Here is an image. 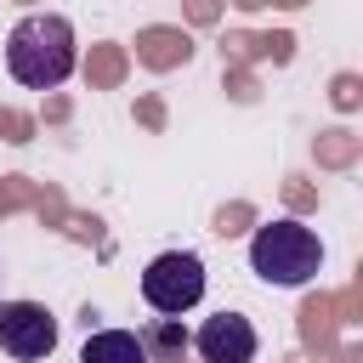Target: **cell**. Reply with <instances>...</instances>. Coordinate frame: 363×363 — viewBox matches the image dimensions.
<instances>
[{
    "label": "cell",
    "mask_w": 363,
    "mask_h": 363,
    "mask_svg": "<svg viewBox=\"0 0 363 363\" xmlns=\"http://www.w3.org/2000/svg\"><path fill=\"white\" fill-rule=\"evenodd\" d=\"M0 352L17 363H40L57 352V318L40 301H0Z\"/></svg>",
    "instance_id": "cell-4"
},
{
    "label": "cell",
    "mask_w": 363,
    "mask_h": 363,
    "mask_svg": "<svg viewBox=\"0 0 363 363\" xmlns=\"http://www.w3.org/2000/svg\"><path fill=\"white\" fill-rule=\"evenodd\" d=\"M142 301L159 318H182L204 301V261L193 250H164L142 267Z\"/></svg>",
    "instance_id": "cell-3"
},
{
    "label": "cell",
    "mask_w": 363,
    "mask_h": 363,
    "mask_svg": "<svg viewBox=\"0 0 363 363\" xmlns=\"http://www.w3.org/2000/svg\"><path fill=\"white\" fill-rule=\"evenodd\" d=\"M255 346H261V335L244 312H216L193 329V352L204 363H255Z\"/></svg>",
    "instance_id": "cell-5"
},
{
    "label": "cell",
    "mask_w": 363,
    "mask_h": 363,
    "mask_svg": "<svg viewBox=\"0 0 363 363\" xmlns=\"http://www.w3.org/2000/svg\"><path fill=\"white\" fill-rule=\"evenodd\" d=\"M79 62V40H74V23L57 17V11H28L11 34H6V68L17 85L28 91H51L74 74Z\"/></svg>",
    "instance_id": "cell-1"
},
{
    "label": "cell",
    "mask_w": 363,
    "mask_h": 363,
    "mask_svg": "<svg viewBox=\"0 0 363 363\" xmlns=\"http://www.w3.org/2000/svg\"><path fill=\"white\" fill-rule=\"evenodd\" d=\"M142 346H147V352H164V357H170V352H182V346H187V335L176 329V318H153V329L142 335Z\"/></svg>",
    "instance_id": "cell-7"
},
{
    "label": "cell",
    "mask_w": 363,
    "mask_h": 363,
    "mask_svg": "<svg viewBox=\"0 0 363 363\" xmlns=\"http://www.w3.org/2000/svg\"><path fill=\"white\" fill-rule=\"evenodd\" d=\"M79 363H147V346L130 329H91L79 346Z\"/></svg>",
    "instance_id": "cell-6"
},
{
    "label": "cell",
    "mask_w": 363,
    "mask_h": 363,
    "mask_svg": "<svg viewBox=\"0 0 363 363\" xmlns=\"http://www.w3.org/2000/svg\"><path fill=\"white\" fill-rule=\"evenodd\" d=\"M318 267H323V244H318V233L306 221L278 216V221L255 227V238H250V272L261 284H272V289H306L318 278Z\"/></svg>",
    "instance_id": "cell-2"
}]
</instances>
